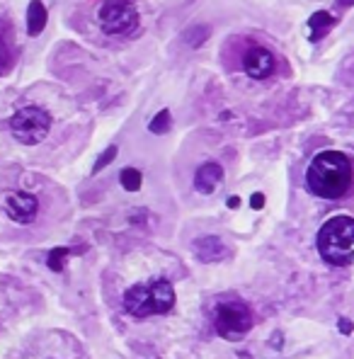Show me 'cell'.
<instances>
[{
	"label": "cell",
	"instance_id": "1",
	"mask_svg": "<svg viewBox=\"0 0 354 359\" xmlns=\"http://www.w3.org/2000/svg\"><path fill=\"white\" fill-rule=\"evenodd\" d=\"M354 183V167L344 153L323 151L311 161L306 170V185L316 197L340 199Z\"/></svg>",
	"mask_w": 354,
	"mask_h": 359
},
{
	"label": "cell",
	"instance_id": "2",
	"mask_svg": "<svg viewBox=\"0 0 354 359\" xmlns=\"http://www.w3.org/2000/svg\"><path fill=\"white\" fill-rule=\"evenodd\" d=\"M318 253L328 265L344 267L354 260V219L333 216L318 231Z\"/></svg>",
	"mask_w": 354,
	"mask_h": 359
},
{
	"label": "cell",
	"instance_id": "3",
	"mask_svg": "<svg viewBox=\"0 0 354 359\" xmlns=\"http://www.w3.org/2000/svg\"><path fill=\"white\" fill-rule=\"evenodd\" d=\"M175 306V289L167 279H156L151 284L131 286L124 294V308L136 318L167 313Z\"/></svg>",
	"mask_w": 354,
	"mask_h": 359
},
{
	"label": "cell",
	"instance_id": "4",
	"mask_svg": "<svg viewBox=\"0 0 354 359\" xmlns=\"http://www.w3.org/2000/svg\"><path fill=\"white\" fill-rule=\"evenodd\" d=\"M97 20L104 34L117 39L134 37L141 27V15L131 0H107V3L99 8Z\"/></svg>",
	"mask_w": 354,
	"mask_h": 359
},
{
	"label": "cell",
	"instance_id": "5",
	"mask_svg": "<svg viewBox=\"0 0 354 359\" xmlns=\"http://www.w3.org/2000/svg\"><path fill=\"white\" fill-rule=\"evenodd\" d=\"M10 129L20 143L25 146H37L51 131V117L42 107H22L12 115Z\"/></svg>",
	"mask_w": 354,
	"mask_h": 359
},
{
	"label": "cell",
	"instance_id": "6",
	"mask_svg": "<svg viewBox=\"0 0 354 359\" xmlns=\"http://www.w3.org/2000/svg\"><path fill=\"white\" fill-rule=\"evenodd\" d=\"M214 325L216 333L224 340H240L248 335V330L252 328V313L243 301H228L216 306L214 313Z\"/></svg>",
	"mask_w": 354,
	"mask_h": 359
},
{
	"label": "cell",
	"instance_id": "7",
	"mask_svg": "<svg viewBox=\"0 0 354 359\" xmlns=\"http://www.w3.org/2000/svg\"><path fill=\"white\" fill-rule=\"evenodd\" d=\"M274 54L270 51V49L265 47H252L245 51L243 56V68L245 73L250 76V78L255 80H265L270 78L272 73H274Z\"/></svg>",
	"mask_w": 354,
	"mask_h": 359
},
{
	"label": "cell",
	"instance_id": "8",
	"mask_svg": "<svg viewBox=\"0 0 354 359\" xmlns=\"http://www.w3.org/2000/svg\"><path fill=\"white\" fill-rule=\"evenodd\" d=\"M37 209L39 202L27 192H10L5 197L8 216L12 221H17V224H32V221L37 219Z\"/></svg>",
	"mask_w": 354,
	"mask_h": 359
},
{
	"label": "cell",
	"instance_id": "9",
	"mask_svg": "<svg viewBox=\"0 0 354 359\" xmlns=\"http://www.w3.org/2000/svg\"><path fill=\"white\" fill-rule=\"evenodd\" d=\"M221 183H224V167L219 163H204L194 175V187L202 194H211Z\"/></svg>",
	"mask_w": 354,
	"mask_h": 359
},
{
	"label": "cell",
	"instance_id": "10",
	"mask_svg": "<svg viewBox=\"0 0 354 359\" xmlns=\"http://www.w3.org/2000/svg\"><path fill=\"white\" fill-rule=\"evenodd\" d=\"M194 250H197V257L204 262H214V260H221L226 255V248L219 238L214 235H209V238H202L194 243Z\"/></svg>",
	"mask_w": 354,
	"mask_h": 359
},
{
	"label": "cell",
	"instance_id": "11",
	"mask_svg": "<svg viewBox=\"0 0 354 359\" xmlns=\"http://www.w3.org/2000/svg\"><path fill=\"white\" fill-rule=\"evenodd\" d=\"M47 8L39 0H32L30 8H27V32H30V37L42 34V30L47 27Z\"/></svg>",
	"mask_w": 354,
	"mask_h": 359
},
{
	"label": "cell",
	"instance_id": "12",
	"mask_svg": "<svg viewBox=\"0 0 354 359\" xmlns=\"http://www.w3.org/2000/svg\"><path fill=\"white\" fill-rule=\"evenodd\" d=\"M333 15H330V12H325V10H320V12H316V15L311 17V20H308V25H311V39L313 42H318V39H323L325 37V32L330 30V27H333Z\"/></svg>",
	"mask_w": 354,
	"mask_h": 359
},
{
	"label": "cell",
	"instance_id": "13",
	"mask_svg": "<svg viewBox=\"0 0 354 359\" xmlns=\"http://www.w3.org/2000/svg\"><path fill=\"white\" fill-rule=\"evenodd\" d=\"M121 185H124L126 192H139V187H141V172L134 170V167H126V170L121 172Z\"/></svg>",
	"mask_w": 354,
	"mask_h": 359
},
{
	"label": "cell",
	"instance_id": "14",
	"mask_svg": "<svg viewBox=\"0 0 354 359\" xmlns=\"http://www.w3.org/2000/svg\"><path fill=\"white\" fill-rule=\"evenodd\" d=\"M170 112L167 110H163L161 115L156 117V119L151 121V126H148V129L153 131V134H167V131H170Z\"/></svg>",
	"mask_w": 354,
	"mask_h": 359
},
{
	"label": "cell",
	"instance_id": "15",
	"mask_svg": "<svg viewBox=\"0 0 354 359\" xmlns=\"http://www.w3.org/2000/svg\"><path fill=\"white\" fill-rule=\"evenodd\" d=\"M68 255H71V250H68V248L54 250L51 255H49V267H51L54 272H61L63 270V262H66Z\"/></svg>",
	"mask_w": 354,
	"mask_h": 359
},
{
	"label": "cell",
	"instance_id": "16",
	"mask_svg": "<svg viewBox=\"0 0 354 359\" xmlns=\"http://www.w3.org/2000/svg\"><path fill=\"white\" fill-rule=\"evenodd\" d=\"M115 156H117V146H110V148H107V151L102 153V158H99V161L95 163L93 172H99V170H102V167H107L112 161H115Z\"/></svg>",
	"mask_w": 354,
	"mask_h": 359
},
{
	"label": "cell",
	"instance_id": "17",
	"mask_svg": "<svg viewBox=\"0 0 354 359\" xmlns=\"http://www.w3.org/2000/svg\"><path fill=\"white\" fill-rule=\"evenodd\" d=\"M12 63V56H10V49H8V44L0 39V76L5 73L8 68H10Z\"/></svg>",
	"mask_w": 354,
	"mask_h": 359
},
{
	"label": "cell",
	"instance_id": "18",
	"mask_svg": "<svg viewBox=\"0 0 354 359\" xmlns=\"http://www.w3.org/2000/svg\"><path fill=\"white\" fill-rule=\"evenodd\" d=\"M252 207H255V209L265 207V197H262V194H252Z\"/></svg>",
	"mask_w": 354,
	"mask_h": 359
},
{
	"label": "cell",
	"instance_id": "19",
	"mask_svg": "<svg viewBox=\"0 0 354 359\" xmlns=\"http://www.w3.org/2000/svg\"><path fill=\"white\" fill-rule=\"evenodd\" d=\"M340 328H342V333H352V325H349L347 321H342V323H340Z\"/></svg>",
	"mask_w": 354,
	"mask_h": 359
},
{
	"label": "cell",
	"instance_id": "20",
	"mask_svg": "<svg viewBox=\"0 0 354 359\" xmlns=\"http://www.w3.org/2000/svg\"><path fill=\"white\" fill-rule=\"evenodd\" d=\"M238 204H240V199H238V197H231V199H228V207H231V209H235V207H238Z\"/></svg>",
	"mask_w": 354,
	"mask_h": 359
},
{
	"label": "cell",
	"instance_id": "21",
	"mask_svg": "<svg viewBox=\"0 0 354 359\" xmlns=\"http://www.w3.org/2000/svg\"><path fill=\"white\" fill-rule=\"evenodd\" d=\"M340 5H344V8H349V5H354V0H338Z\"/></svg>",
	"mask_w": 354,
	"mask_h": 359
}]
</instances>
